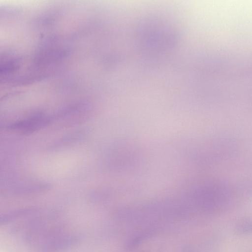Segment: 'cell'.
<instances>
[{"label":"cell","instance_id":"obj_1","mask_svg":"<svg viewBox=\"0 0 252 252\" xmlns=\"http://www.w3.org/2000/svg\"><path fill=\"white\" fill-rule=\"evenodd\" d=\"M51 119V117L43 111H39L23 120L10 125L8 127L23 132H31L47 125Z\"/></svg>","mask_w":252,"mask_h":252}]
</instances>
